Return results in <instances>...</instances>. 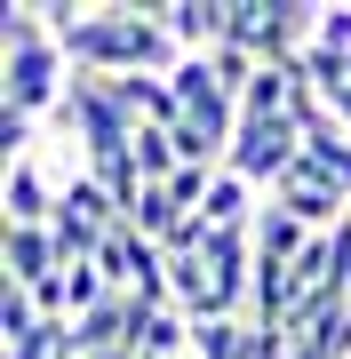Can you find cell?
<instances>
[{
  "instance_id": "cell-3",
  "label": "cell",
  "mask_w": 351,
  "mask_h": 359,
  "mask_svg": "<svg viewBox=\"0 0 351 359\" xmlns=\"http://www.w3.org/2000/svg\"><path fill=\"white\" fill-rule=\"evenodd\" d=\"M312 25H319V8H303V0H232L223 48H247L256 65H296L312 48Z\"/></svg>"
},
{
  "instance_id": "cell-6",
  "label": "cell",
  "mask_w": 351,
  "mask_h": 359,
  "mask_svg": "<svg viewBox=\"0 0 351 359\" xmlns=\"http://www.w3.org/2000/svg\"><path fill=\"white\" fill-rule=\"evenodd\" d=\"M0 200H8V231H40V224L56 216V200H64V192L40 176V160H16L8 176H0Z\"/></svg>"
},
{
  "instance_id": "cell-10",
  "label": "cell",
  "mask_w": 351,
  "mask_h": 359,
  "mask_svg": "<svg viewBox=\"0 0 351 359\" xmlns=\"http://www.w3.org/2000/svg\"><path fill=\"white\" fill-rule=\"evenodd\" d=\"M247 320H192V359H240Z\"/></svg>"
},
{
  "instance_id": "cell-5",
  "label": "cell",
  "mask_w": 351,
  "mask_h": 359,
  "mask_svg": "<svg viewBox=\"0 0 351 359\" xmlns=\"http://www.w3.org/2000/svg\"><path fill=\"white\" fill-rule=\"evenodd\" d=\"M160 25H168V40L184 56H216L223 40H232V0H168Z\"/></svg>"
},
{
  "instance_id": "cell-8",
  "label": "cell",
  "mask_w": 351,
  "mask_h": 359,
  "mask_svg": "<svg viewBox=\"0 0 351 359\" xmlns=\"http://www.w3.org/2000/svg\"><path fill=\"white\" fill-rule=\"evenodd\" d=\"M303 160H312V168H319L327 184H343V192H351V136L336 128V112H327V120H319L312 136H303Z\"/></svg>"
},
{
  "instance_id": "cell-9",
  "label": "cell",
  "mask_w": 351,
  "mask_h": 359,
  "mask_svg": "<svg viewBox=\"0 0 351 359\" xmlns=\"http://www.w3.org/2000/svg\"><path fill=\"white\" fill-rule=\"evenodd\" d=\"M136 168H144V184H176V128H136Z\"/></svg>"
},
{
  "instance_id": "cell-11",
  "label": "cell",
  "mask_w": 351,
  "mask_h": 359,
  "mask_svg": "<svg viewBox=\"0 0 351 359\" xmlns=\"http://www.w3.org/2000/svg\"><path fill=\"white\" fill-rule=\"evenodd\" d=\"M312 48H336V56H351V0H327V8H319Z\"/></svg>"
},
{
  "instance_id": "cell-4",
  "label": "cell",
  "mask_w": 351,
  "mask_h": 359,
  "mask_svg": "<svg viewBox=\"0 0 351 359\" xmlns=\"http://www.w3.org/2000/svg\"><path fill=\"white\" fill-rule=\"evenodd\" d=\"M296 160H303V128H296V120H247V128L232 136V160H223V168L247 176L256 192H272Z\"/></svg>"
},
{
  "instance_id": "cell-1",
  "label": "cell",
  "mask_w": 351,
  "mask_h": 359,
  "mask_svg": "<svg viewBox=\"0 0 351 359\" xmlns=\"http://www.w3.org/2000/svg\"><path fill=\"white\" fill-rule=\"evenodd\" d=\"M72 56L64 40H56L48 8H32V0H8L0 8V112L16 120H48L56 104L72 96Z\"/></svg>"
},
{
  "instance_id": "cell-7",
  "label": "cell",
  "mask_w": 351,
  "mask_h": 359,
  "mask_svg": "<svg viewBox=\"0 0 351 359\" xmlns=\"http://www.w3.org/2000/svg\"><path fill=\"white\" fill-rule=\"evenodd\" d=\"M303 248H312V231L287 216V208H272V200H263V216H256V264H296Z\"/></svg>"
},
{
  "instance_id": "cell-2",
  "label": "cell",
  "mask_w": 351,
  "mask_h": 359,
  "mask_svg": "<svg viewBox=\"0 0 351 359\" xmlns=\"http://www.w3.org/2000/svg\"><path fill=\"white\" fill-rule=\"evenodd\" d=\"M64 56H72V72H96V80H144V72L168 80L184 65L160 8H80L64 32Z\"/></svg>"
}]
</instances>
